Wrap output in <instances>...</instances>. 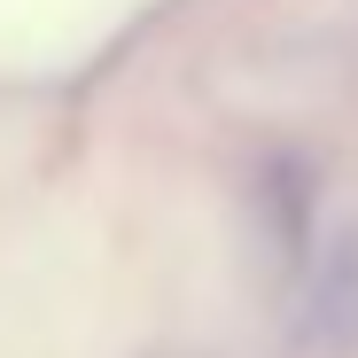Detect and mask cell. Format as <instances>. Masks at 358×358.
<instances>
[]
</instances>
